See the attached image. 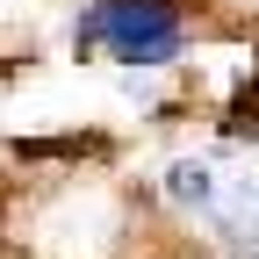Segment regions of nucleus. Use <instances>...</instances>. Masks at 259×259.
<instances>
[{"mask_svg":"<svg viewBox=\"0 0 259 259\" xmlns=\"http://www.w3.org/2000/svg\"><path fill=\"white\" fill-rule=\"evenodd\" d=\"M72 51H101L115 65H173L187 51V8L180 0H94L72 22Z\"/></svg>","mask_w":259,"mask_h":259,"instance_id":"f257e3e1","label":"nucleus"},{"mask_svg":"<svg viewBox=\"0 0 259 259\" xmlns=\"http://www.w3.org/2000/svg\"><path fill=\"white\" fill-rule=\"evenodd\" d=\"M173 194L194 202L231 245H259V173H216V166H173Z\"/></svg>","mask_w":259,"mask_h":259,"instance_id":"f03ea898","label":"nucleus"}]
</instances>
